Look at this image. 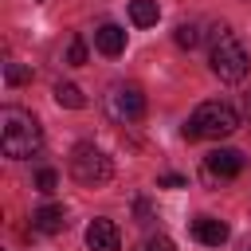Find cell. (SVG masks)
<instances>
[{
  "label": "cell",
  "mask_w": 251,
  "mask_h": 251,
  "mask_svg": "<svg viewBox=\"0 0 251 251\" xmlns=\"http://www.w3.org/2000/svg\"><path fill=\"white\" fill-rule=\"evenodd\" d=\"M39 145H43L39 122H35L27 110H20V106H4V110H0V149H4V157L24 161V157H31Z\"/></svg>",
  "instance_id": "6da1fadb"
},
{
  "label": "cell",
  "mask_w": 251,
  "mask_h": 251,
  "mask_svg": "<svg viewBox=\"0 0 251 251\" xmlns=\"http://www.w3.org/2000/svg\"><path fill=\"white\" fill-rule=\"evenodd\" d=\"M235 129H239V114L227 102H200L192 110V118L184 122V137L188 141H200V137L220 141V137H231Z\"/></svg>",
  "instance_id": "7a4b0ae2"
},
{
  "label": "cell",
  "mask_w": 251,
  "mask_h": 251,
  "mask_svg": "<svg viewBox=\"0 0 251 251\" xmlns=\"http://www.w3.org/2000/svg\"><path fill=\"white\" fill-rule=\"evenodd\" d=\"M247 51L243 43L235 39V31L227 24H216L212 27V75L224 78V82H239L247 75Z\"/></svg>",
  "instance_id": "3957f363"
},
{
  "label": "cell",
  "mask_w": 251,
  "mask_h": 251,
  "mask_svg": "<svg viewBox=\"0 0 251 251\" xmlns=\"http://www.w3.org/2000/svg\"><path fill=\"white\" fill-rule=\"evenodd\" d=\"M71 176H75L82 188H98V184H106V180L114 176V165H110V157H106L98 145L82 141V145L71 149Z\"/></svg>",
  "instance_id": "277c9868"
},
{
  "label": "cell",
  "mask_w": 251,
  "mask_h": 251,
  "mask_svg": "<svg viewBox=\"0 0 251 251\" xmlns=\"http://www.w3.org/2000/svg\"><path fill=\"white\" fill-rule=\"evenodd\" d=\"M106 110H110L114 122H137V118L145 114V94H141V86H133V82H114L110 94H106Z\"/></svg>",
  "instance_id": "5b68a950"
},
{
  "label": "cell",
  "mask_w": 251,
  "mask_h": 251,
  "mask_svg": "<svg viewBox=\"0 0 251 251\" xmlns=\"http://www.w3.org/2000/svg\"><path fill=\"white\" fill-rule=\"evenodd\" d=\"M243 153L239 149H212L208 157H204V169L212 173V176H220V180H231V176H239L243 173Z\"/></svg>",
  "instance_id": "8992f818"
},
{
  "label": "cell",
  "mask_w": 251,
  "mask_h": 251,
  "mask_svg": "<svg viewBox=\"0 0 251 251\" xmlns=\"http://www.w3.org/2000/svg\"><path fill=\"white\" fill-rule=\"evenodd\" d=\"M86 247L90 251H118L122 247V231L114 220H94L86 227Z\"/></svg>",
  "instance_id": "52a82bcc"
},
{
  "label": "cell",
  "mask_w": 251,
  "mask_h": 251,
  "mask_svg": "<svg viewBox=\"0 0 251 251\" xmlns=\"http://www.w3.org/2000/svg\"><path fill=\"white\" fill-rule=\"evenodd\" d=\"M192 235H196V243H204V247H220V243H227V224L224 220H216V216H196L192 220Z\"/></svg>",
  "instance_id": "ba28073f"
},
{
  "label": "cell",
  "mask_w": 251,
  "mask_h": 251,
  "mask_svg": "<svg viewBox=\"0 0 251 251\" xmlns=\"http://www.w3.org/2000/svg\"><path fill=\"white\" fill-rule=\"evenodd\" d=\"M94 47H98L102 55H110V59H118V55L126 51V31H122L118 24H102V27L94 31Z\"/></svg>",
  "instance_id": "9c48e42d"
},
{
  "label": "cell",
  "mask_w": 251,
  "mask_h": 251,
  "mask_svg": "<svg viewBox=\"0 0 251 251\" xmlns=\"http://www.w3.org/2000/svg\"><path fill=\"white\" fill-rule=\"evenodd\" d=\"M63 224H67V216H63V208H59V204H43V208H35V212H31V227H35V231L55 235V231H63Z\"/></svg>",
  "instance_id": "30bf717a"
},
{
  "label": "cell",
  "mask_w": 251,
  "mask_h": 251,
  "mask_svg": "<svg viewBox=\"0 0 251 251\" xmlns=\"http://www.w3.org/2000/svg\"><path fill=\"white\" fill-rule=\"evenodd\" d=\"M129 20H133L137 27H153V24L161 20L157 0H129Z\"/></svg>",
  "instance_id": "8fae6325"
},
{
  "label": "cell",
  "mask_w": 251,
  "mask_h": 251,
  "mask_svg": "<svg viewBox=\"0 0 251 251\" xmlns=\"http://www.w3.org/2000/svg\"><path fill=\"white\" fill-rule=\"evenodd\" d=\"M55 102L67 106V110H82V106H86V94H82L75 82H59V86H55Z\"/></svg>",
  "instance_id": "7c38bea8"
},
{
  "label": "cell",
  "mask_w": 251,
  "mask_h": 251,
  "mask_svg": "<svg viewBox=\"0 0 251 251\" xmlns=\"http://www.w3.org/2000/svg\"><path fill=\"white\" fill-rule=\"evenodd\" d=\"M4 82L8 86H24V82H31V71L24 63H4Z\"/></svg>",
  "instance_id": "4fadbf2b"
},
{
  "label": "cell",
  "mask_w": 251,
  "mask_h": 251,
  "mask_svg": "<svg viewBox=\"0 0 251 251\" xmlns=\"http://www.w3.org/2000/svg\"><path fill=\"white\" fill-rule=\"evenodd\" d=\"M35 188H39L43 196H51V192L59 188V173H55V169H39V173H35Z\"/></svg>",
  "instance_id": "5bb4252c"
},
{
  "label": "cell",
  "mask_w": 251,
  "mask_h": 251,
  "mask_svg": "<svg viewBox=\"0 0 251 251\" xmlns=\"http://www.w3.org/2000/svg\"><path fill=\"white\" fill-rule=\"evenodd\" d=\"M176 43L192 51V47L200 43V27H196V24H180V27H176Z\"/></svg>",
  "instance_id": "9a60e30c"
},
{
  "label": "cell",
  "mask_w": 251,
  "mask_h": 251,
  "mask_svg": "<svg viewBox=\"0 0 251 251\" xmlns=\"http://www.w3.org/2000/svg\"><path fill=\"white\" fill-rule=\"evenodd\" d=\"M67 63H71V67H82V63H86V43H82V39H71V47H67Z\"/></svg>",
  "instance_id": "2e32d148"
},
{
  "label": "cell",
  "mask_w": 251,
  "mask_h": 251,
  "mask_svg": "<svg viewBox=\"0 0 251 251\" xmlns=\"http://www.w3.org/2000/svg\"><path fill=\"white\" fill-rule=\"evenodd\" d=\"M141 251H176V247H173V239H169V235H153Z\"/></svg>",
  "instance_id": "e0dca14e"
},
{
  "label": "cell",
  "mask_w": 251,
  "mask_h": 251,
  "mask_svg": "<svg viewBox=\"0 0 251 251\" xmlns=\"http://www.w3.org/2000/svg\"><path fill=\"white\" fill-rule=\"evenodd\" d=\"M188 180L184 176H176V173H165V176H157V188H184Z\"/></svg>",
  "instance_id": "ac0fdd59"
},
{
  "label": "cell",
  "mask_w": 251,
  "mask_h": 251,
  "mask_svg": "<svg viewBox=\"0 0 251 251\" xmlns=\"http://www.w3.org/2000/svg\"><path fill=\"white\" fill-rule=\"evenodd\" d=\"M247 110H251V98H247Z\"/></svg>",
  "instance_id": "d6986e66"
}]
</instances>
